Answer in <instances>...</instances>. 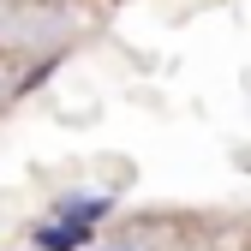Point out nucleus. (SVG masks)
<instances>
[{
  "label": "nucleus",
  "instance_id": "nucleus-1",
  "mask_svg": "<svg viewBox=\"0 0 251 251\" xmlns=\"http://www.w3.org/2000/svg\"><path fill=\"white\" fill-rule=\"evenodd\" d=\"M78 239H90V233H84V222H54V227H42V245H48V251L78 245Z\"/></svg>",
  "mask_w": 251,
  "mask_h": 251
}]
</instances>
